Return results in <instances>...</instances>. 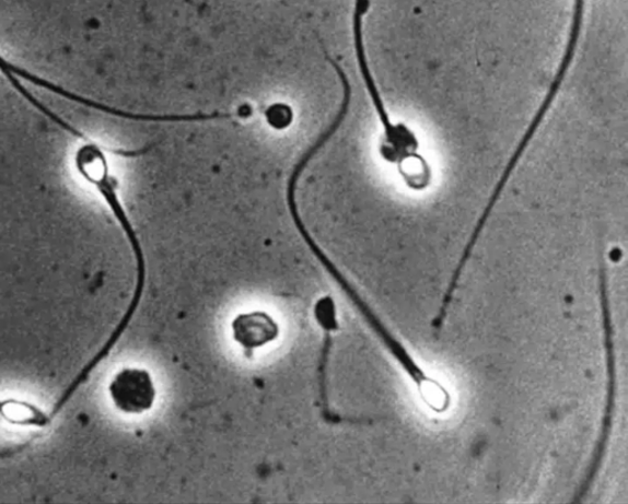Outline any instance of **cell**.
Listing matches in <instances>:
<instances>
[{"label":"cell","instance_id":"6","mask_svg":"<svg viewBox=\"0 0 628 504\" xmlns=\"http://www.w3.org/2000/svg\"><path fill=\"white\" fill-rule=\"evenodd\" d=\"M231 328L235 341L248 356H252L256 349L270 344L280 336L278 323L263 310L239 315L232 320Z\"/></svg>","mask_w":628,"mask_h":504},{"label":"cell","instance_id":"8","mask_svg":"<svg viewBox=\"0 0 628 504\" xmlns=\"http://www.w3.org/2000/svg\"><path fill=\"white\" fill-rule=\"evenodd\" d=\"M268 125L276 130H283L291 126L293 120L292 108L287 104H275L266 109Z\"/></svg>","mask_w":628,"mask_h":504},{"label":"cell","instance_id":"7","mask_svg":"<svg viewBox=\"0 0 628 504\" xmlns=\"http://www.w3.org/2000/svg\"><path fill=\"white\" fill-rule=\"evenodd\" d=\"M0 72L4 74V77L9 80V83L12 84V86L19 83V79L16 77H20L26 80V82L34 84L35 86L48 90L49 93H54L60 97L72 101V103H75L78 105H83L85 107L96 109L98 110V113L131 120L139 119V114L127 113V110L111 107L105 104L97 103V101L90 99L74 93H70L62 86H59L55 83H50L48 82V80L44 78H39L33 73H30L27 72V70L14 66L13 63H9L8 60H5L4 58L0 59Z\"/></svg>","mask_w":628,"mask_h":504},{"label":"cell","instance_id":"5","mask_svg":"<svg viewBox=\"0 0 628 504\" xmlns=\"http://www.w3.org/2000/svg\"><path fill=\"white\" fill-rule=\"evenodd\" d=\"M108 392L114 406L127 415H141L153 409L156 389L150 372L125 368L109 383Z\"/></svg>","mask_w":628,"mask_h":504},{"label":"cell","instance_id":"4","mask_svg":"<svg viewBox=\"0 0 628 504\" xmlns=\"http://www.w3.org/2000/svg\"><path fill=\"white\" fill-rule=\"evenodd\" d=\"M314 317H316L318 325L324 330L323 347L317 368L318 401L323 419L332 423V425H338V423H351V425L371 423L372 420L370 419L342 418L330 410L328 368L330 350L333 347L332 332L339 329L336 302H334L333 297L324 296L317 301L316 306H314Z\"/></svg>","mask_w":628,"mask_h":504},{"label":"cell","instance_id":"2","mask_svg":"<svg viewBox=\"0 0 628 504\" xmlns=\"http://www.w3.org/2000/svg\"><path fill=\"white\" fill-rule=\"evenodd\" d=\"M584 8H585L584 0H574L572 24H571V28H570L569 38H567V44H566L563 57L561 59V63L559 66V68H557V72L553 79V82L550 84L548 93H546V96H545L539 109L536 110V114H535L534 118L532 119V122H531L528 129L525 130V133L522 137L519 145H516L515 150L513 151V154H512L508 165H505L503 173L499 179L498 185H496V187L492 191V195L488 201V204H486V207H485V209H484V211H482V213L478 220V223H476V225L472 232V236L468 241V244H467V246H465V248L463 250V254H462V257L458 261V265L454 269L455 274H462L465 266L468 265V261L473 255L474 248H475L476 244H478V241L481 237L482 231H484L486 224H488V221L492 214V211H493L496 204H498V201L500 200L505 186H508L514 168L516 167V165H519L521 159L523 157V155L525 153L526 148L530 146L531 141L533 140L534 136L536 134V132H538V129L542 126L543 120L546 117V115H548L557 94L560 93V90L563 85L567 73H569V70L573 63L577 47H579V43H580L581 34H582V28H583V22H584Z\"/></svg>","mask_w":628,"mask_h":504},{"label":"cell","instance_id":"1","mask_svg":"<svg viewBox=\"0 0 628 504\" xmlns=\"http://www.w3.org/2000/svg\"><path fill=\"white\" fill-rule=\"evenodd\" d=\"M305 244L316 257L327 273L337 282L344 294L352 302V305L358 308L361 316L367 320L370 328L376 332V336L382 340L383 345L387 348L391 355L397 360L400 367L407 372L409 378L418 387L420 397L427 407L435 413H444L451 409L452 397L447 388L441 385L439 380L429 377L417 361L410 355V352L405 348L402 342L395 338L389 329L384 326L367 301L362 298L359 291L353 288L351 282L344 277L341 271L336 265L324 254L323 249L317 245V242L312 236L306 237Z\"/></svg>","mask_w":628,"mask_h":504},{"label":"cell","instance_id":"9","mask_svg":"<svg viewBox=\"0 0 628 504\" xmlns=\"http://www.w3.org/2000/svg\"><path fill=\"white\" fill-rule=\"evenodd\" d=\"M16 92L22 95L30 105H33L38 110V113L46 116L50 122L56 124L58 127L65 126V119L60 118L54 113V110H50L47 106L40 103V101L36 98L32 93H30L23 84L16 90Z\"/></svg>","mask_w":628,"mask_h":504},{"label":"cell","instance_id":"10","mask_svg":"<svg viewBox=\"0 0 628 504\" xmlns=\"http://www.w3.org/2000/svg\"><path fill=\"white\" fill-rule=\"evenodd\" d=\"M65 130L67 133L72 134L73 137H75L78 139H86L84 133H81L80 130L74 128L72 125H69V122H68V127L65 128Z\"/></svg>","mask_w":628,"mask_h":504},{"label":"cell","instance_id":"3","mask_svg":"<svg viewBox=\"0 0 628 504\" xmlns=\"http://www.w3.org/2000/svg\"><path fill=\"white\" fill-rule=\"evenodd\" d=\"M600 292L601 304L603 314V330H604V349H605V364H606V396L604 415L602 421V429L600 437H597L593 456L585 471V477L574 493L572 503H582L586 495H589L593 483L600 473L603 461L606 456L607 447H609L615 410H616V391H617V375H616V355L614 342V326L609 296V278H607V269L603 261L600 268Z\"/></svg>","mask_w":628,"mask_h":504}]
</instances>
